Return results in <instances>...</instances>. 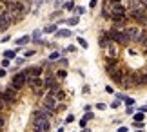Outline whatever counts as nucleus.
I'll return each instance as SVG.
<instances>
[{
    "label": "nucleus",
    "mask_w": 147,
    "mask_h": 132,
    "mask_svg": "<svg viewBox=\"0 0 147 132\" xmlns=\"http://www.w3.org/2000/svg\"><path fill=\"white\" fill-rule=\"evenodd\" d=\"M15 42H16V45H18V47H22V45H26V44L31 42V36H26V34H24V36H20L18 40H15Z\"/></svg>",
    "instance_id": "nucleus-14"
},
{
    "label": "nucleus",
    "mask_w": 147,
    "mask_h": 132,
    "mask_svg": "<svg viewBox=\"0 0 147 132\" xmlns=\"http://www.w3.org/2000/svg\"><path fill=\"white\" fill-rule=\"evenodd\" d=\"M56 36H58V38H69L71 31L69 29H58V31H56Z\"/></svg>",
    "instance_id": "nucleus-15"
},
{
    "label": "nucleus",
    "mask_w": 147,
    "mask_h": 132,
    "mask_svg": "<svg viewBox=\"0 0 147 132\" xmlns=\"http://www.w3.org/2000/svg\"><path fill=\"white\" fill-rule=\"evenodd\" d=\"M84 13H86V7H84V5H76V7H75V15L76 16H80Z\"/></svg>",
    "instance_id": "nucleus-22"
},
{
    "label": "nucleus",
    "mask_w": 147,
    "mask_h": 132,
    "mask_svg": "<svg viewBox=\"0 0 147 132\" xmlns=\"http://www.w3.org/2000/svg\"><path fill=\"white\" fill-rule=\"evenodd\" d=\"M123 101H125V105H127V107H133V105H134V100H133V98H129V96H127V98L123 100Z\"/></svg>",
    "instance_id": "nucleus-28"
},
{
    "label": "nucleus",
    "mask_w": 147,
    "mask_h": 132,
    "mask_svg": "<svg viewBox=\"0 0 147 132\" xmlns=\"http://www.w3.org/2000/svg\"><path fill=\"white\" fill-rule=\"evenodd\" d=\"M53 111H49V109H46V107H42V109H36V111L35 112H33V118H51V116H53Z\"/></svg>",
    "instance_id": "nucleus-12"
},
{
    "label": "nucleus",
    "mask_w": 147,
    "mask_h": 132,
    "mask_svg": "<svg viewBox=\"0 0 147 132\" xmlns=\"http://www.w3.org/2000/svg\"><path fill=\"white\" fill-rule=\"evenodd\" d=\"M86 125H87V121H86V119L82 118V119H80V127H86Z\"/></svg>",
    "instance_id": "nucleus-47"
},
{
    "label": "nucleus",
    "mask_w": 147,
    "mask_h": 132,
    "mask_svg": "<svg viewBox=\"0 0 147 132\" xmlns=\"http://www.w3.org/2000/svg\"><path fill=\"white\" fill-rule=\"evenodd\" d=\"M105 92H109V94H115V89H113L111 85H107V87H105Z\"/></svg>",
    "instance_id": "nucleus-35"
},
{
    "label": "nucleus",
    "mask_w": 147,
    "mask_h": 132,
    "mask_svg": "<svg viewBox=\"0 0 147 132\" xmlns=\"http://www.w3.org/2000/svg\"><path fill=\"white\" fill-rule=\"evenodd\" d=\"M44 107L49 109V111H53V112H56L58 109H62L64 105H60V103L56 101V98H55V92H51V90H49V92L44 96Z\"/></svg>",
    "instance_id": "nucleus-7"
},
{
    "label": "nucleus",
    "mask_w": 147,
    "mask_h": 132,
    "mask_svg": "<svg viewBox=\"0 0 147 132\" xmlns=\"http://www.w3.org/2000/svg\"><path fill=\"white\" fill-rule=\"evenodd\" d=\"M15 64H16V65H22V64H24V58H16Z\"/></svg>",
    "instance_id": "nucleus-40"
},
{
    "label": "nucleus",
    "mask_w": 147,
    "mask_h": 132,
    "mask_svg": "<svg viewBox=\"0 0 147 132\" xmlns=\"http://www.w3.org/2000/svg\"><path fill=\"white\" fill-rule=\"evenodd\" d=\"M26 72H27V78H40L42 76V72H44V69L42 67H29V69H26Z\"/></svg>",
    "instance_id": "nucleus-13"
},
{
    "label": "nucleus",
    "mask_w": 147,
    "mask_h": 132,
    "mask_svg": "<svg viewBox=\"0 0 147 132\" xmlns=\"http://www.w3.org/2000/svg\"><path fill=\"white\" fill-rule=\"evenodd\" d=\"M60 65H67V60L65 58H60Z\"/></svg>",
    "instance_id": "nucleus-49"
},
{
    "label": "nucleus",
    "mask_w": 147,
    "mask_h": 132,
    "mask_svg": "<svg viewBox=\"0 0 147 132\" xmlns=\"http://www.w3.org/2000/svg\"><path fill=\"white\" fill-rule=\"evenodd\" d=\"M27 85L31 87V90L35 92L36 96H42L44 94V80L42 78H27Z\"/></svg>",
    "instance_id": "nucleus-8"
},
{
    "label": "nucleus",
    "mask_w": 147,
    "mask_h": 132,
    "mask_svg": "<svg viewBox=\"0 0 147 132\" xmlns=\"http://www.w3.org/2000/svg\"><path fill=\"white\" fill-rule=\"evenodd\" d=\"M9 40H11V38H9V36H4V38H2V40H0V42H2V44H5V42H9Z\"/></svg>",
    "instance_id": "nucleus-48"
},
{
    "label": "nucleus",
    "mask_w": 147,
    "mask_h": 132,
    "mask_svg": "<svg viewBox=\"0 0 147 132\" xmlns=\"http://www.w3.org/2000/svg\"><path fill=\"white\" fill-rule=\"evenodd\" d=\"M93 118H94L93 112H86V116H84V119H86V121H89V119H93Z\"/></svg>",
    "instance_id": "nucleus-31"
},
{
    "label": "nucleus",
    "mask_w": 147,
    "mask_h": 132,
    "mask_svg": "<svg viewBox=\"0 0 147 132\" xmlns=\"http://www.w3.org/2000/svg\"><path fill=\"white\" fill-rule=\"evenodd\" d=\"M44 89L51 90V92H56V90L60 89V83H58V80H56V76L47 74V76L44 78Z\"/></svg>",
    "instance_id": "nucleus-9"
},
{
    "label": "nucleus",
    "mask_w": 147,
    "mask_h": 132,
    "mask_svg": "<svg viewBox=\"0 0 147 132\" xmlns=\"http://www.w3.org/2000/svg\"><path fill=\"white\" fill-rule=\"evenodd\" d=\"M127 16L138 24H147V9L144 7H133V9H127Z\"/></svg>",
    "instance_id": "nucleus-2"
},
{
    "label": "nucleus",
    "mask_w": 147,
    "mask_h": 132,
    "mask_svg": "<svg viewBox=\"0 0 147 132\" xmlns=\"http://www.w3.org/2000/svg\"><path fill=\"white\" fill-rule=\"evenodd\" d=\"M5 72H7L5 69H0V78H4V76H5Z\"/></svg>",
    "instance_id": "nucleus-45"
},
{
    "label": "nucleus",
    "mask_w": 147,
    "mask_h": 132,
    "mask_svg": "<svg viewBox=\"0 0 147 132\" xmlns=\"http://www.w3.org/2000/svg\"><path fill=\"white\" fill-rule=\"evenodd\" d=\"M82 132H89V129H84V130H82Z\"/></svg>",
    "instance_id": "nucleus-51"
},
{
    "label": "nucleus",
    "mask_w": 147,
    "mask_h": 132,
    "mask_svg": "<svg viewBox=\"0 0 147 132\" xmlns=\"http://www.w3.org/2000/svg\"><path fill=\"white\" fill-rule=\"evenodd\" d=\"M0 132H2V130H0Z\"/></svg>",
    "instance_id": "nucleus-53"
},
{
    "label": "nucleus",
    "mask_w": 147,
    "mask_h": 132,
    "mask_svg": "<svg viewBox=\"0 0 147 132\" xmlns=\"http://www.w3.org/2000/svg\"><path fill=\"white\" fill-rule=\"evenodd\" d=\"M98 44H100V47H102V49H105V47H109V45H111V44H115V42H113L111 34L107 33V31H104V33L100 34V38H98Z\"/></svg>",
    "instance_id": "nucleus-11"
},
{
    "label": "nucleus",
    "mask_w": 147,
    "mask_h": 132,
    "mask_svg": "<svg viewBox=\"0 0 147 132\" xmlns=\"http://www.w3.org/2000/svg\"><path fill=\"white\" fill-rule=\"evenodd\" d=\"M36 53H35V51H26V53H24V58H31V56H35Z\"/></svg>",
    "instance_id": "nucleus-30"
},
{
    "label": "nucleus",
    "mask_w": 147,
    "mask_h": 132,
    "mask_svg": "<svg viewBox=\"0 0 147 132\" xmlns=\"http://www.w3.org/2000/svg\"><path fill=\"white\" fill-rule=\"evenodd\" d=\"M67 22V25H76L78 24V16H71L69 20H65Z\"/></svg>",
    "instance_id": "nucleus-25"
},
{
    "label": "nucleus",
    "mask_w": 147,
    "mask_h": 132,
    "mask_svg": "<svg viewBox=\"0 0 147 132\" xmlns=\"http://www.w3.org/2000/svg\"><path fill=\"white\" fill-rule=\"evenodd\" d=\"M9 62H11V60H5V58H4V60H2V69H7V67H9Z\"/></svg>",
    "instance_id": "nucleus-34"
},
{
    "label": "nucleus",
    "mask_w": 147,
    "mask_h": 132,
    "mask_svg": "<svg viewBox=\"0 0 147 132\" xmlns=\"http://www.w3.org/2000/svg\"><path fill=\"white\" fill-rule=\"evenodd\" d=\"M138 2H140V5H142L144 9H147V0H138Z\"/></svg>",
    "instance_id": "nucleus-38"
},
{
    "label": "nucleus",
    "mask_w": 147,
    "mask_h": 132,
    "mask_svg": "<svg viewBox=\"0 0 147 132\" xmlns=\"http://www.w3.org/2000/svg\"><path fill=\"white\" fill-rule=\"evenodd\" d=\"M75 7H76V5L73 4V0H67V2L64 4V9L65 11H75Z\"/></svg>",
    "instance_id": "nucleus-20"
},
{
    "label": "nucleus",
    "mask_w": 147,
    "mask_h": 132,
    "mask_svg": "<svg viewBox=\"0 0 147 132\" xmlns=\"http://www.w3.org/2000/svg\"><path fill=\"white\" fill-rule=\"evenodd\" d=\"M125 112H127V114H134V109H133V107H127Z\"/></svg>",
    "instance_id": "nucleus-42"
},
{
    "label": "nucleus",
    "mask_w": 147,
    "mask_h": 132,
    "mask_svg": "<svg viewBox=\"0 0 147 132\" xmlns=\"http://www.w3.org/2000/svg\"><path fill=\"white\" fill-rule=\"evenodd\" d=\"M73 119H75V116H73V114H69V116H67V118H65V123H71V121H73Z\"/></svg>",
    "instance_id": "nucleus-37"
},
{
    "label": "nucleus",
    "mask_w": 147,
    "mask_h": 132,
    "mask_svg": "<svg viewBox=\"0 0 147 132\" xmlns=\"http://www.w3.org/2000/svg\"><path fill=\"white\" fill-rule=\"evenodd\" d=\"M144 118H145L144 112H136V114H134V121H144Z\"/></svg>",
    "instance_id": "nucleus-26"
},
{
    "label": "nucleus",
    "mask_w": 147,
    "mask_h": 132,
    "mask_svg": "<svg viewBox=\"0 0 147 132\" xmlns=\"http://www.w3.org/2000/svg\"><path fill=\"white\" fill-rule=\"evenodd\" d=\"M55 98H56V101H64V100H65V92H64L62 89H58V90L55 92Z\"/></svg>",
    "instance_id": "nucleus-17"
},
{
    "label": "nucleus",
    "mask_w": 147,
    "mask_h": 132,
    "mask_svg": "<svg viewBox=\"0 0 147 132\" xmlns=\"http://www.w3.org/2000/svg\"><path fill=\"white\" fill-rule=\"evenodd\" d=\"M2 2H4L5 5H11V4H18V2H22V0H2Z\"/></svg>",
    "instance_id": "nucleus-29"
},
{
    "label": "nucleus",
    "mask_w": 147,
    "mask_h": 132,
    "mask_svg": "<svg viewBox=\"0 0 147 132\" xmlns=\"http://www.w3.org/2000/svg\"><path fill=\"white\" fill-rule=\"evenodd\" d=\"M129 127H118V132H127Z\"/></svg>",
    "instance_id": "nucleus-46"
},
{
    "label": "nucleus",
    "mask_w": 147,
    "mask_h": 132,
    "mask_svg": "<svg viewBox=\"0 0 147 132\" xmlns=\"http://www.w3.org/2000/svg\"><path fill=\"white\" fill-rule=\"evenodd\" d=\"M136 132H144V130H136Z\"/></svg>",
    "instance_id": "nucleus-52"
},
{
    "label": "nucleus",
    "mask_w": 147,
    "mask_h": 132,
    "mask_svg": "<svg viewBox=\"0 0 147 132\" xmlns=\"http://www.w3.org/2000/svg\"><path fill=\"white\" fill-rule=\"evenodd\" d=\"M96 109L98 111H105V103H96Z\"/></svg>",
    "instance_id": "nucleus-36"
},
{
    "label": "nucleus",
    "mask_w": 147,
    "mask_h": 132,
    "mask_svg": "<svg viewBox=\"0 0 147 132\" xmlns=\"http://www.w3.org/2000/svg\"><path fill=\"white\" fill-rule=\"evenodd\" d=\"M40 36H42V31H35L33 33V42H36V44H42V40H40Z\"/></svg>",
    "instance_id": "nucleus-19"
},
{
    "label": "nucleus",
    "mask_w": 147,
    "mask_h": 132,
    "mask_svg": "<svg viewBox=\"0 0 147 132\" xmlns=\"http://www.w3.org/2000/svg\"><path fill=\"white\" fill-rule=\"evenodd\" d=\"M11 87H13L15 90H20L22 87H24V85H27V72H26V69L24 71H18L13 76V80H11Z\"/></svg>",
    "instance_id": "nucleus-5"
},
{
    "label": "nucleus",
    "mask_w": 147,
    "mask_h": 132,
    "mask_svg": "<svg viewBox=\"0 0 147 132\" xmlns=\"http://www.w3.org/2000/svg\"><path fill=\"white\" fill-rule=\"evenodd\" d=\"M118 105H120V101H118V100H115V101H113V103H111V107H113V109H116Z\"/></svg>",
    "instance_id": "nucleus-41"
},
{
    "label": "nucleus",
    "mask_w": 147,
    "mask_h": 132,
    "mask_svg": "<svg viewBox=\"0 0 147 132\" xmlns=\"http://www.w3.org/2000/svg\"><path fill=\"white\" fill-rule=\"evenodd\" d=\"M51 123L47 118H33V132H49Z\"/></svg>",
    "instance_id": "nucleus-6"
},
{
    "label": "nucleus",
    "mask_w": 147,
    "mask_h": 132,
    "mask_svg": "<svg viewBox=\"0 0 147 132\" xmlns=\"http://www.w3.org/2000/svg\"><path fill=\"white\" fill-rule=\"evenodd\" d=\"M26 11H27V9H26L24 2H18V4H11V5H7V9H5L4 13L7 15V18L11 20V24H13V22H18V20L24 18Z\"/></svg>",
    "instance_id": "nucleus-1"
},
{
    "label": "nucleus",
    "mask_w": 147,
    "mask_h": 132,
    "mask_svg": "<svg viewBox=\"0 0 147 132\" xmlns=\"http://www.w3.org/2000/svg\"><path fill=\"white\" fill-rule=\"evenodd\" d=\"M60 54H62V53H58V51H53V53L49 54V60H51V62H55V60H60Z\"/></svg>",
    "instance_id": "nucleus-23"
},
{
    "label": "nucleus",
    "mask_w": 147,
    "mask_h": 132,
    "mask_svg": "<svg viewBox=\"0 0 147 132\" xmlns=\"http://www.w3.org/2000/svg\"><path fill=\"white\" fill-rule=\"evenodd\" d=\"M15 54H16V51H4V58L5 60H15Z\"/></svg>",
    "instance_id": "nucleus-18"
},
{
    "label": "nucleus",
    "mask_w": 147,
    "mask_h": 132,
    "mask_svg": "<svg viewBox=\"0 0 147 132\" xmlns=\"http://www.w3.org/2000/svg\"><path fill=\"white\" fill-rule=\"evenodd\" d=\"M16 92H18V90H15L11 85H7V87L0 92V101H4L5 105H15L16 103Z\"/></svg>",
    "instance_id": "nucleus-3"
},
{
    "label": "nucleus",
    "mask_w": 147,
    "mask_h": 132,
    "mask_svg": "<svg viewBox=\"0 0 147 132\" xmlns=\"http://www.w3.org/2000/svg\"><path fill=\"white\" fill-rule=\"evenodd\" d=\"M76 40H78V45H80V47H82V49H87V47H89V44H87V40H84L82 36H78Z\"/></svg>",
    "instance_id": "nucleus-21"
},
{
    "label": "nucleus",
    "mask_w": 147,
    "mask_h": 132,
    "mask_svg": "<svg viewBox=\"0 0 147 132\" xmlns=\"http://www.w3.org/2000/svg\"><path fill=\"white\" fill-rule=\"evenodd\" d=\"M96 4H98V0H91V2H89V7H96Z\"/></svg>",
    "instance_id": "nucleus-39"
},
{
    "label": "nucleus",
    "mask_w": 147,
    "mask_h": 132,
    "mask_svg": "<svg viewBox=\"0 0 147 132\" xmlns=\"http://www.w3.org/2000/svg\"><path fill=\"white\" fill-rule=\"evenodd\" d=\"M58 15H60V11H55V13L51 15V20H53V18H56V16H58Z\"/></svg>",
    "instance_id": "nucleus-44"
},
{
    "label": "nucleus",
    "mask_w": 147,
    "mask_h": 132,
    "mask_svg": "<svg viewBox=\"0 0 147 132\" xmlns=\"http://www.w3.org/2000/svg\"><path fill=\"white\" fill-rule=\"evenodd\" d=\"M140 78H142V85H147V71L144 69L142 74H140Z\"/></svg>",
    "instance_id": "nucleus-27"
},
{
    "label": "nucleus",
    "mask_w": 147,
    "mask_h": 132,
    "mask_svg": "<svg viewBox=\"0 0 147 132\" xmlns=\"http://www.w3.org/2000/svg\"><path fill=\"white\" fill-rule=\"evenodd\" d=\"M67 76V71H64V69H60V71H56V80H64Z\"/></svg>",
    "instance_id": "nucleus-24"
},
{
    "label": "nucleus",
    "mask_w": 147,
    "mask_h": 132,
    "mask_svg": "<svg viewBox=\"0 0 147 132\" xmlns=\"http://www.w3.org/2000/svg\"><path fill=\"white\" fill-rule=\"evenodd\" d=\"M127 34H129V38H131V44H140L142 42V38L145 36V29L144 27H138V25H131V27H127Z\"/></svg>",
    "instance_id": "nucleus-4"
},
{
    "label": "nucleus",
    "mask_w": 147,
    "mask_h": 132,
    "mask_svg": "<svg viewBox=\"0 0 147 132\" xmlns=\"http://www.w3.org/2000/svg\"><path fill=\"white\" fill-rule=\"evenodd\" d=\"M4 125H5V118L2 116V114H0V130L4 129Z\"/></svg>",
    "instance_id": "nucleus-33"
},
{
    "label": "nucleus",
    "mask_w": 147,
    "mask_h": 132,
    "mask_svg": "<svg viewBox=\"0 0 147 132\" xmlns=\"http://www.w3.org/2000/svg\"><path fill=\"white\" fill-rule=\"evenodd\" d=\"M138 112H144V114H145V112H147V105H142V107H140V111H138Z\"/></svg>",
    "instance_id": "nucleus-43"
},
{
    "label": "nucleus",
    "mask_w": 147,
    "mask_h": 132,
    "mask_svg": "<svg viewBox=\"0 0 147 132\" xmlns=\"http://www.w3.org/2000/svg\"><path fill=\"white\" fill-rule=\"evenodd\" d=\"M56 31H58V24H51V25H47V27H44V33H47V34L56 33Z\"/></svg>",
    "instance_id": "nucleus-16"
},
{
    "label": "nucleus",
    "mask_w": 147,
    "mask_h": 132,
    "mask_svg": "<svg viewBox=\"0 0 147 132\" xmlns=\"http://www.w3.org/2000/svg\"><path fill=\"white\" fill-rule=\"evenodd\" d=\"M75 51H76V47H75V45H67V49L64 51V53H75Z\"/></svg>",
    "instance_id": "nucleus-32"
},
{
    "label": "nucleus",
    "mask_w": 147,
    "mask_h": 132,
    "mask_svg": "<svg viewBox=\"0 0 147 132\" xmlns=\"http://www.w3.org/2000/svg\"><path fill=\"white\" fill-rule=\"evenodd\" d=\"M56 132H64V127H60V129H58V130H56Z\"/></svg>",
    "instance_id": "nucleus-50"
},
{
    "label": "nucleus",
    "mask_w": 147,
    "mask_h": 132,
    "mask_svg": "<svg viewBox=\"0 0 147 132\" xmlns=\"http://www.w3.org/2000/svg\"><path fill=\"white\" fill-rule=\"evenodd\" d=\"M118 54H120V45H116V44H111L109 47L104 49L105 58H118Z\"/></svg>",
    "instance_id": "nucleus-10"
}]
</instances>
